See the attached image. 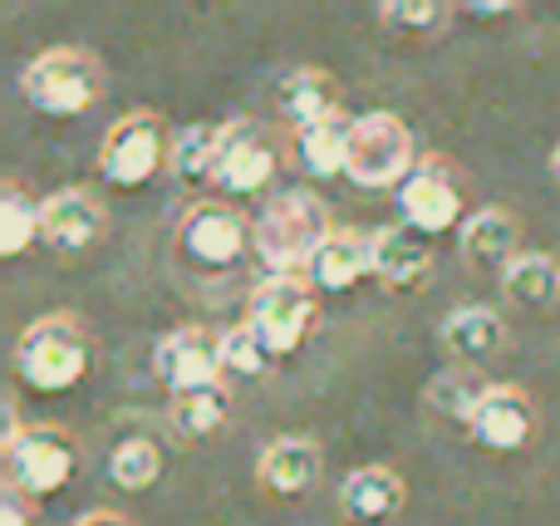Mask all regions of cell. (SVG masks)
<instances>
[{
    "mask_svg": "<svg viewBox=\"0 0 560 526\" xmlns=\"http://www.w3.org/2000/svg\"><path fill=\"white\" fill-rule=\"evenodd\" d=\"M443 350L463 370H482L487 360H497L506 350V320L487 305H463L443 320Z\"/></svg>",
    "mask_w": 560,
    "mask_h": 526,
    "instance_id": "ac0fdd59",
    "label": "cell"
},
{
    "mask_svg": "<svg viewBox=\"0 0 560 526\" xmlns=\"http://www.w3.org/2000/svg\"><path fill=\"white\" fill-rule=\"evenodd\" d=\"M39 217H45V202H35L20 183L0 187V256L5 261L25 256L30 242H39Z\"/></svg>",
    "mask_w": 560,
    "mask_h": 526,
    "instance_id": "484cf974",
    "label": "cell"
},
{
    "mask_svg": "<svg viewBox=\"0 0 560 526\" xmlns=\"http://www.w3.org/2000/svg\"><path fill=\"white\" fill-rule=\"evenodd\" d=\"M74 526H133V522H124V517H114V512H89V517H79Z\"/></svg>",
    "mask_w": 560,
    "mask_h": 526,
    "instance_id": "d6a6232c",
    "label": "cell"
},
{
    "mask_svg": "<svg viewBox=\"0 0 560 526\" xmlns=\"http://www.w3.org/2000/svg\"><path fill=\"white\" fill-rule=\"evenodd\" d=\"M74 472H79V448L55 423H30L5 448V482L15 492H25L30 502L65 492L74 482Z\"/></svg>",
    "mask_w": 560,
    "mask_h": 526,
    "instance_id": "9c48e42d",
    "label": "cell"
},
{
    "mask_svg": "<svg viewBox=\"0 0 560 526\" xmlns=\"http://www.w3.org/2000/svg\"><path fill=\"white\" fill-rule=\"evenodd\" d=\"M276 114H280V124H290L295 133L325 124V118L339 114V79L315 65L285 69V74L276 79Z\"/></svg>",
    "mask_w": 560,
    "mask_h": 526,
    "instance_id": "2e32d148",
    "label": "cell"
},
{
    "mask_svg": "<svg viewBox=\"0 0 560 526\" xmlns=\"http://www.w3.org/2000/svg\"><path fill=\"white\" fill-rule=\"evenodd\" d=\"M20 433H25V429H20V413L15 409H0V453H5Z\"/></svg>",
    "mask_w": 560,
    "mask_h": 526,
    "instance_id": "4dcf8cb0",
    "label": "cell"
},
{
    "mask_svg": "<svg viewBox=\"0 0 560 526\" xmlns=\"http://www.w3.org/2000/svg\"><path fill=\"white\" fill-rule=\"evenodd\" d=\"M30 507H35V502L5 482V492H0V526H30V517H35Z\"/></svg>",
    "mask_w": 560,
    "mask_h": 526,
    "instance_id": "f546056e",
    "label": "cell"
},
{
    "mask_svg": "<svg viewBox=\"0 0 560 526\" xmlns=\"http://www.w3.org/2000/svg\"><path fill=\"white\" fill-rule=\"evenodd\" d=\"M408 502V488L394 468H354L345 482H339V512L345 522H359V526H384L404 512Z\"/></svg>",
    "mask_w": 560,
    "mask_h": 526,
    "instance_id": "e0dca14e",
    "label": "cell"
},
{
    "mask_svg": "<svg viewBox=\"0 0 560 526\" xmlns=\"http://www.w3.org/2000/svg\"><path fill=\"white\" fill-rule=\"evenodd\" d=\"M467 10H472V15H516L522 5H512V0H472Z\"/></svg>",
    "mask_w": 560,
    "mask_h": 526,
    "instance_id": "1f68e13d",
    "label": "cell"
},
{
    "mask_svg": "<svg viewBox=\"0 0 560 526\" xmlns=\"http://www.w3.org/2000/svg\"><path fill=\"white\" fill-rule=\"evenodd\" d=\"M153 374L173 399L197 394L207 384H226L222 374V335L202 330V325H183V330L163 335L153 350Z\"/></svg>",
    "mask_w": 560,
    "mask_h": 526,
    "instance_id": "30bf717a",
    "label": "cell"
},
{
    "mask_svg": "<svg viewBox=\"0 0 560 526\" xmlns=\"http://www.w3.org/2000/svg\"><path fill=\"white\" fill-rule=\"evenodd\" d=\"M104 236V207L79 187L45 197V217H39V242L59 256H84Z\"/></svg>",
    "mask_w": 560,
    "mask_h": 526,
    "instance_id": "9a60e30c",
    "label": "cell"
},
{
    "mask_svg": "<svg viewBox=\"0 0 560 526\" xmlns=\"http://www.w3.org/2000/svg\"><path fill=\"white\" fill-rule=\"evenodd\" d=\"M173 252L187 271L197 276H226L242 266V256L252 252V222L236 212L226 197H202L177 217Z\"/></svg>",
    "mask_w": 560,
    "mask_h": 526,
    "instance_id": "277c9868",
    "label": "cell"
},
{
    "mask_svg": "<svg viewBox=\"0 0 560 526\" xmlns=\"http://www.w3.org/2000/svg\"><path fill=\"white\" fill-rule=\"evenodd\" d=\"M276 167H280V153L261 124H252V118L226 124L222 163H217V187L226 197H261L276 183Z\"/></svg>",
    "mask_w": 560,
    "mask_h": 526,
    "instance_id": "8fae6325",
    "label": "cell"
},
{
    "mask_svg": "<svg viewBox=\"0 0 560 526\" xmlns=\"http://www.w3.org/2000/svg\"><path fill=\"white\" fill-rule=\"evenodd\" d=\"M374 276V246H369V236L359 232H335L325 246H319V256L310 261L305 281L315 285V291H354L359 281H369Z\"/></svg>",
    "mask_w": 560,
    "mask_h": 526,
    "instance_id": "d6986e66",
    "label": "cell"
},
{
    "mask_svg": "<svg viewBox=\"0 0 560 526\" xmlns=\"http://www.w3.org/2000/svg\"><path fill=\"white\" fill-rule=\"evenodd\" d=\"M319 478V448L310 439H276L256 463V482L271 498H305Z\"/></svg>",
    "mask_w": 560,
    "mask_h": 526,
    "instance_id": "ffe728a7",
    "label": "cell"
},
{
    "mask_svg": "<svg viewBox=\"0 0 560 526\" xmlns=\"http://www.w3.org/2000/svg\"><path fill=\"white\" fill-rule=\"evenodd\" d=\"M418 167V143L413 128L388 108L354 118V138H349V167L345 177L364 192H398L408 183V173Z\"/></svg>",
    "mask_w": 560,
    "mask_h": 526,
    "instance_id": "5b68a950",
    "label": "cell"
},
{
    "mask_svg": "<svg viewBox=\"0 0 560 526\" xmlns=\"http://www.w3.org/2000/svg\"><path fill=\"white\" fill-rule=\"evenodd\" d=\"M271 354H266V344L256 340L246 325H236V330H222V374L226 384L242 379V384H256L266 370H271Z\"/></svg>",
    "mask_w": 560,
    "mask_h": 526,
    "instance_id": "83f0119b",
    "label": "cell"
},
{
    "mask_svg": "<svg viewBox=\"0 0 560 526\" xmlns=\"http://www.w3.org/2000/svg\"><path fill=\"white\" fill-rule=\"evenodd\" d=\"M369 246H374V281L384 291L408 295L428 285V276H433V242L423 232H413L408 222H394L369 232Z\"/></svg>",
    "mask_w": 560,
    "mask_h": 526,
    "instance_id": "7c38bea8",
    "label": "cell"
},
{
    "mask_svg": "<svg viewBox=\"0 0 560 526\" xmlns=\"http://www.w3.org/2000/svg\"><path fill=\"white\" fill-rule=\"evenodd\" d=\"M551 177H556V187H560V143H556V153H551Z\"/></svg>",
    "mask_w": 560,
    "mask_h": 526,
    "instance_id": "836d02e7",
    "label": "cell"
},
{
    "mask_svg": "<svg viewBox=\"0 0 560 526\" xmlns=\"http://www.w3.org/2000/svg\"><path fill=\"white\" fill-rule=\"evenodd\" d=\"M329 236H335V226H329L325 202L305 187L276 192L252 222V246L261 256L266 276H305Z\"/></svg>",
    "mask_w": 560,
    "mask_h": 526,
    "instance_id": "6da1fadb",
    "label": "cell"
},
{
    "mask_svg": "<svg viewBox=\"0 0 560 526\" xmlns=\"http://www.w3.org/2000/svg\"><path fill=\"white\" fill-rule=\"evenodd\" d=\"M163 468H167V458L158 448V439H148V433H128V439H118L108 448V482L118 492H148L163 478Z\"/></svg>",
    "mask_w": 560,
    "mask_h": 526,
    "instance_id": "cb8c5ba5",
    "label": "cell"
},
{
    "mask_svg": "<svg viewBox=\"0 0 560 526\" xmlns=\"http://www.w3.org/2000/svg\"><path fill=\"white\" fill-rule=\"evenodd\" d=\"M89 335L74 315H39L15 340V374L30 394H69L89 379Z\"/></svg>",
    "mask_w": 560,
    "mask_h": 526,
    "instance_id": "7a4b0ae2",
    "label": "cell"
},
{
    "mask_svg": "<svg viewBox=\"0 0 560 526\" xmlns=\"http://www.w3.org/2000/svg\"><path fill=\"white\" fill-rule=\"evenodd\" d=\"M349 138H354V118H349V114H335V118H325V124L295 133V148H300V163H305V173L310 177H345V167H349Z\"/></svg>",
    "mask_w": 560,
    "mask_h": 526,
    "instance_id": "603a6c76",
    "label": "cell"
},
{
    "mask_svg": "<svg viewBox=\"0 0 560 526\" xmlns=\"http://www.w3.org/2000/svg\"><path fill=\"white\" fill-rule=\"evenodd\" d=\"M502 295L516 311H551V305H560V261L546 252H522L506 266Z\"/></svg>",
    "mask_w": 560,
    "mask_h": 526,
    "instance_id": "7402d4cb",
    "label": "cell"
},
{
    "mask_svg": "<svg viewBox=\"0 0 560 526\" xmlns=\"http://www.w3.org/2000/svg\"><path fill=\"white\" fill-rule=\"evenodd\" d=\"M457 252H463L467 271H482L502 281L506 266L522 256V222L512 207H477L457 232Z\"/></svg>",
    "mask_w": 560,
    "mask_h": 526,
    "instance_id": "4fadbf2b",
    "label": "cell"
},
{
    "mask_svg": "<svg viewBox=\"0 0 560 526\" xmlns=\"http://www.w3.org/2000/svg\"><path fill=\"white\" fill-rule=\"evenodd\" d=\"M167 419H173V429L183 439H212L232 419V384H207L197 394H183V399H173Z\"/></svg>",
    "mask_w": 560,
    "mask_h": 526,
    "instance_id": "d4e9b609",
    "label": "cell"
},
{
    "mask_svg": "<svg viewBox=\"0 0 560 526\" xmlns=\"http://www.w3.org/2000/svg\"><path fill=\"white\" fill-rule=\"evenodd\" d=\"M487 389H492V384H487L477 370H453V374H443V379H433L428 404H433L443 419L472 423V413H477V404L487 399Z\"/></svg>",
    "mask_w": 560,
    "mask_h": 526,
    "instance_id": "4316f807",
    "label": "cell"
},
{
    "mask_svg": "<svg viewBox=\"0 0 560 526\" xmlns=\"http://www.w3.org/2000/svg\"><path fill=\"white\" fill-rule=\"evenodd\" d=\"M226 124H187L173 133V153H167V173L183 187L217 183V163H222Z\"/></svg>",
    "mask_w": 560,
    "mask_h": 526,
    "instance_id": "44dd1931",
    "label": "cell"
},
{
    "mask_svg": "<svg viewBox=\"0 0 560 526\" xmlns=\"http://www.w3.org/2000/svg\"><path fill=\"white\" fill-rule=\"evenodd\" d=\"M447 15H453V5H438V0H384L378 5V20L394 35H438Z\"/></svg>",
    "mask_w": 560,
    "mask_h": 526,
    "instance_id": "f1b7e54d",
    "label": "cell"
},
{
    "mask_svg": "<svg viewBox=\"0 0 560 526\" xmlns=\"http://www.w3.org/2000/svg\"><path fill=\"white\" fill-rule=\"evenodd\" d=\"M467 187L447 157H418V167L408 173V183L398 187V222H408L413 232H423L428 242L443 232H463L467 222Z\"/></svg>",
    "mask_w": 560,
    "mask_h": 526,
    "instance_id": "ba28073f",
    "label": "cell"
},
{
    "mask_svg": "<svg viewBox=\"0 0 560 526\" xmlns=\"http://www.w3.org/2000/svg\"><path fill=\"white\" fill-rule=\"evenodd\" d=\"M467 433H472L487 453H522L526 443L536 439V404L526 399L516 384H492L487 399L477 404Z\"/></svg>",
    "mask_w": 560,
    "mask_h": 526,
    "instance_id": "5bb4252c",
    "label": "cell"
},
{
    "mask_svg": "<svg viewBox=\"0 0 560 526\" xmlns=\"http://www.w3.org/2000/svg\"><path fill=\"white\" fill-rule=\"evenodd\" d=\"M319 320V295L305 276H266L246 305V330L266 344L271 360H290Z\"/></svg>",
    "mask_w": 560,
    "mask_h": 526,
    "instance_id": "8992f818",
    "label": "cell"
},
{
    "mask_svg": "<svg viewBox=\"0 0 560 526\" xmlns=\"http://www.w3.org/2000/svg\"><path fill=\"white\" fill-rule=\"evenodd\" d=\"M167 153H173V138H167L163 118L148 114V108H133V114H124L104 133L98 177H104L114 192H143L158 177V167H167Z\"/></svg>",
    "mask_w": 560,
    "mask_h": 526,
    "instance_id": "52a82bcc",
    "label": "cell"
},
{
    "mask_svg": "<svg viewBox=\"0 0 560 526\" xmlns=\"http://www.w3.org/2000/svg\"><path fill=\"white\" fill-rule=\"evenodd\" d=\"M20 94L39 118H84L89 108L104 98V65L89 49L55 45L39 49L20 74Z\"/></svg>",
    "mask_w": 560,
    "mask_h": 526,
    "instance_id": "3957f363",
    "label": "cell"
}]
</instances>
